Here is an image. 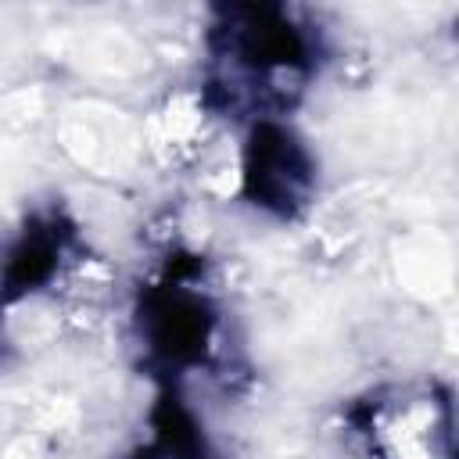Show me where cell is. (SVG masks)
Segmentation results:
<instances>
[{
  "mask_svg": "<svg viewBox=\"0 0 459 459\" xmlns=\"http://www.w3.org/2000/svg\"><path fill=\"white\" fill-rule=\"evenodd\" d=\"M244 179H247V194L255 197V204H265L287 215L308 194L312 161L287 129L265 122L251 136Z\"/></svg>",
  "mask_w": 459,
  "mask_h": 459,
  "instance_id": "cell-1",
  "label": "cell"
},
{
  "mask_svg": "<svg viewBox=\"0 0 459 459\" xmlns=\"http://www.w3.org/2000/svg\"><path fill=\"white\" fill-rule=\"evenodd\" d=\"M147 333L151 348L172 362H186L201 355L208 337V316L197 298L179 290H161L147 301Z\"/></svg>",
  "mask_w": 459,
  "mask_h": 459,
  "instance_id": "cell-2",
  "label": "cell"
},
{
  "mask_svg": "<svg viewBox=\"0 0 459 459\" xmlns=\"http://www.w3.org/2000/svg\"><path fill=\"white\" fill-rule=\"evenodd\" d=\"M54 255H57V247H54V237L50 233H29L14 247V255L7 262V287L25 290V287L47 280L50 269H54Z\"/></svg>",
  "mask_w": 459,
  "mask_h": 459,
  "instance_id": "cell-3",
  "label": "cell"
}]
</instances>
